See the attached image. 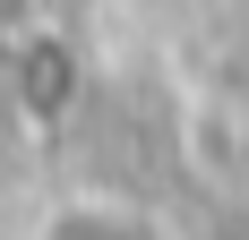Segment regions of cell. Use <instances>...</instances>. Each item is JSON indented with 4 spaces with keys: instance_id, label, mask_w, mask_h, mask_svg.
<instances>
[{
    "instance_id": "cell-1",
    "label": "cell",
    "mask_w": 249,
    "mask_h": 240,
    "mask_svg": "<svg viewBox=\"0 0 249 240\" xmlns=\"http://www.w3.org/2000/svg\"><path fill=\"white\" fill-rule=\"evenodd\" d=\"M43 240H155V232H146L138 215H121V206H69Z\"/></svg>"
}]
</instances>
